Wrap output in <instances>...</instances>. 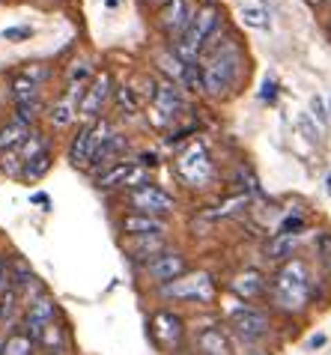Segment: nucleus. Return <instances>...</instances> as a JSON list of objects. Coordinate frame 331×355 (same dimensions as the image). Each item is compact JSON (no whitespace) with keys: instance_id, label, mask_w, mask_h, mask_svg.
Listing matches in <instances>:
<instances>
[{"instance_id":"nucleus-1","label":"nucleus","mask_w":331,"mask_h":355,"mask_svg":"<svg viewBox=\"0 0 331 355\" xmlns=\"http://www.w3.org/2000/svg\"><path fill=\"white\" fill-rule=\"evenodd\" d=\"M218 33L206 42L209 54L200 57V60H203V66H200L203 90H206L209 96H224V93H227V87H233V81H236L239 63H242L239 45L236 42H218ZM206 48H203V51H206Z\"/></svg>"},{"instance_id":"nucleus-2","label":"nucleus","mask_w":331,"mask_h":355,"mask_svg":"<svg viewBox=\"0 0 331 355\" xmlns=\"http://www.w3.org/2000/svg\"><path fill=\"white\" fill-rule=\"evenodd\" d=\"M310 299V269L305 260H289L278 269L275 281H271V302L287 313H298L307 308Z\"/></svg>"},{"instance_id":"nucleus-3","label":"nucleus","mask_w":331,"mask_h":355,"mask_svg":"<svg viewBox=\"0 0 331 355\" xmlns=\"http://www.w3.org/2000/svg\"><path fill=\"white\" fill-rule=\"evenodd\" d=\"M221 31V9L218 6H197V12H194L188 31H185L177 42H173V57L182 63V66H194L203 57V48L212 36Z\"/></svg>"},{"instance_id":"nucleus-4","label":"nucleus","mask_w":331,"mask_h":355,"mask_svg":"<svg viewBox=\"0 0 331 355\" xmlns=\"http://www.w3.org/2000/svg\"><path fill=\"white\" fill-rule=\"evenodd\" d=\"M177 171L179 176L188 185H206L212 176H215V167H212V159L206 153V146H203L200 141H191L188 150L179 153L177 159Z\"/></svg>"},{"instance_id":"nucleus-5","label":"nucleus","mask_w":331,"mask_h":355,"mask_svg":"<svg viewBox=\"0 0 331 355\" xmlns=\"http://www.w3.org/2000/svg\"><path fill=\"white\" fill-rule=\"evenodd\" d=\"M215 287H212V278L206 272H197V275H182V278L170 281V284H161V295L164 299H173V302H209Z\"/></svg>"},{"instance_id":"nucleus-6","label":"nucleus","mask_w":331,"mask_h":355,"mask_svg":"<svg viewBox=\"0 0 331 355\" xmlns=\"http://www.w3.org/2000/svg\"><path fill=\"white\" fill-rule=\"evenodd\" d=\"M54 317H57V304L48 299L45 293H39L30 299L27 304V313H24V331L39 343V338L45 334L48 325H54Z\"/></svg>"},{"instance_id":"nucleus-7","label":"nucleus","mask_w":331,"mask_h":355,"mask_svg":"<svg viewBox=\"0 0 331 355\" xmlns=\"http://www.w3.org/2000/svg\"><path fill=\"white\" fill-rule=\"evenodd\" d=\"M150 331H152V340L159 343L161 349H177L182 343L185 325H182V320L173 311H159L150 320Z\"/></svg>"},{"instance_id":"nucleus-8","label":"nucleus","mask_w":331,"mask_h":355,"mask_svg":"<svg viewBox=\"0 0 331 355\" xmlns=\"http://www.w3.org/2000/svg\"><path fill=\"white\" fill-rule=\"evenodd\" d=\"M129 200L134 206V212H143V215H164V212H173V206H177V200H173L168 191L155 189V185L134 189Z\"/></svg>"},{"instance_id":"nucleus-9","label":"nucleus","mask_w":331,"mask_h":355,"mask_svg":"<svg viewBox=\"0 0 331 355\" xmlns=\"http://www.w3.org/2000/svg\"><path fill=\"white\" fill-rule=\"evenodd\" d=\"M150 102H152V111L159 114L161 123L177 120V116L185 111V98L179 93V87H173V81H161L159 87H155V93H152Z\"/></svg>"},{"instance_id":"nucleus-10","label":"nucleus","mask_w":331,"mask_h":355,"mask_svg":"<svg viewBox=\"0 0 331 355\" xmlns=\"http://www.w3.org/2000/svg\"><path fill=\"white\" fill-rule=\"evenodd\" d=\"M191 18H194V9H191V0H170L168 6L161 9V15H159V24H161V31L168 33L173 42L188 31V24H191Z\"/></svg>"},{"instance_id":"nucleus-11","label":"nucleus","mask_w":331,"mask_h":355,"mask_svg":"<svg viewBox=\"0 0 331 355\" xmlns=\"http://www.w3.org/2000/svg\"><path fill=\"white\" fill-rule=\"evenodd\" d=\"M230 325L236 329L245 340H260V338H266L269 329H271V322L269 317L262 311L257 308H239V311H233L230 313Z\"/></svg>"},{"instance_id":"nucleus-12","label":"nucleus","mask_w":331,"mask_h":355,"mask_svg":"<svg viewBox=\"0 0 331 355\" xmlns=\"http://www.w3.org/2000/svg\"><path fill=\"white\" fill-rule=\"evenodd\" d=\"M185 269H188V263H185L182 254L168 251V254H159L155 260L147 263V278L159 281V284H170V281L182 278Z\"/></svg>"},{"instance_id":"nucleus-13","label":"nucleus","mask_w":331,"mask_h":355,"mask_svg":"<svg viewBox=\"0 0 331 355\" xmlns=\"http://www.w3.org/2000/svg\"><path fill=\"white\" fill-rule=\"evenodd\" d=\"M111 96V78L108 75H99L96 81L84 90V98H81V107H78V114H87V116H99V111L105 107V102H108Z\"/></svg>"},{"instance_id":"nucleus-14","label":"nucleus","mask_w":331,"mask_h":355,"mask_svg":"<svg viewBox=\"0 0 331 355\" xmlns=\"http://www.w3.org/2000/svg\"><path fill=\"white\" fill-rule=\"evenodd\" d=\"M120 227L129 236H164V230H168L164 218H159V215H143V212L125 215V218L120 221Z\"/></svg>"},{"instance_id":"nucleus-15","label":"nucleus","mask_w":331,"mask_h":355,"mask_svg":"<svg viewBox=\"0 0 331 355\" xmlns=\"http://www.w3.org/2000/svg\"><path fill=\"white\" fill-rule=\"evenodd\" d=\"M194 347H197L200 355H230V340L227 334L215 325H209V329L197 331V338H194Z\"/></svg>"},{"instance_id":"nucleus-16","label":"nucleus","mask_w":331,"mask_h":355,"mask_svg":"<svg viewBox=\"0 0 331 355\" xmlns=\"http://www.w3.org/2000/svg\"><path fill=\"white\" fill-rule=\"evenodd\" d=\"M93 153H96L93 125H84V129L75 135L72 146H69V162H72L75 167H90V162H93Z\"/></svg>"},{"instance_id":"nucleus-17","label":"nucleus","mask_w":331,"mask_h":355,"mask_svg":"<svg viewBox=\"0 0 331 355\" xmlns=\"http://www.w3.org/2000/svg\"><path fill=\"white\" fill-rule=\"evenodd\" d=\"M233 293L242 295V299H257V295L266 293V278H262L260 272L248 269V272H242L233 278Z\"/></svg>"},{"instance_id":"nucleus-18","label":"nucleus","mask_w":331,"mask_h":355,"mask_svg":"<svg viewBox=\"0 0 331 355\" xmlns=\"http://www.w3.org/2000/svg\"><path fill=\"white\" fill-rule=\"evenodd\" d=\"M120 150H125V137L123 135H111L102 146H96L90 167H93V171H99V167H108L116 159V155H120Z\"/></svg>"},{"instance_id":"nucleus-19","label":"nucleus","mask_w":331,"mask_h":355,"mask_svg":"<svg viewBox=\"0 0 331 355\" xmlns=\"http://www.w3.org/2000/svg\"><path fill=\"white\" fill-rule=\"evenodd\" d=\"M48 171H51V153L42 150L39 155H33V159H27V162H24V171L18 173V176H21L24 182H33V180H42Z\"/></svg>"},{"instance_id":"nucleus-20","label":"nucleus","mask_w":331,"mask_h":355,"mask_svg":"<svg viewBox=\"0 0 331 355\" xmlns=\"http://www.w3.org/2000/svg\"><path fill=\"white\" fill-rule=\"evenodd\" d=\"M12 96H15V102H33V98H39V81L30 72L15 75L12 78Z\"/></svg>"},{"instance_id":"nucleus-21","label":"nucleus","mask_w":331,"mask_h":355,"mask_svg":"<svg viewBox=\"0 0 331 355\" xmlns=\"http://www.w3.org/2000/svg\"><path fill=\"white\" fill-rule=\"evenodd\" d=\"M266 260H284V257H293V251H296V236H284V233H278L275 239H269L266 242Z\"/></svg>"},{"instance_id":"nucleus-22","label":"nucleus","mask_w":331,"mask_h":355,"mask_svg":"<svg viewBox=\"0 0 331 355\" xmlns=\"http://www.w3.org/2000/svg\"><path fill=\"white\" fill-rule=\"evenodd\" d=\"M36 349V340L30 338L27 331H12L3 343V349H0V355H33Z\"/></svg>"},{"instance_id":"nucleus-23","label":"nucleus","mask_w":331,"mask_h":355,"mask_svg":"<svg viewBox=\"0 0 331 355\" xmlns=\"http://www.w3.org/2000/svg\"><path fill=\"white\" fill-rule=\"evenodd\" d=\"M27 141V125L24 123H9L0 129V153H12L18 144H24Z\"/></svg>"},{"instance_id":"nucleus-24","label":"nucleus","mask_w":331,"mask_h":355,"mask_svg":"<svg viewBox=\"0 0 331 355\" xmlns=\"http://www.w3.org/2000/svg\"><path fill=\"white\" fill-rule=\"evenodd\" d=\"M134 162H125V164H116L111 171H102L99 176V189H114V185H125V176L132 173Z\"/></svg>"},{"instance_id":"nucleus-25","label":"nucleus","mask_w":331,"mask_h":355,"mask_svg":"<svg viewBox=\"0 0 331 355\" xmlns=\"http://www.w3.org/2000/svg\"><path fill=\"white\" fill-rule=\"evenodd\" d=\"M242 21H245L248 27H257V31H269L271 27V18L266 9H260V6H245L242 9Z\"/></svg>"},{"instance_id":"nucleus-26","label":"nucleus","mask_w":331,"mask_h":355,"mask_svg":"<svg viewBox=\"0 0 331 355\" xmlns=\"http://www.w3.org/2000/svg\"><path fill=\"white\" fill-rule=\"evenodd\" d=\"M39 343L51 349V355L63 352V331H60V325H57V322H54V325H48L45 334H42V338H39Z\"/></svg>"},{"instance_id":"nucleus-27","label":"nucleus","mask_w":331,"mask_h":355,"mask_svg":"<svg viewBox=\"0 0 331 355\" xmlns=\"http://www.w3.org/2000/svg\"><path fill=\"white\" fill-rule=\"evenodd\" d=\"M114 98H116V105H120V111L125 114V111H138V98H134V90L132 87H116V93H114Z\"/></svg>"},{"instance_id":"nucleus-28","label":"nucleus","mask_w":331,"mask_h":355,"mask_svg":"<svg viewBox=\"0 0 331 355\" xmlns=\"http://www.w3.org/2000/svg\"><path fill=\"white\" fill-rule=\"evenodd\" d=\"M301 230H305V218H301V215H287L278 227V233H284V236H296Z\"/></svg>"},{"instance_id":"nucleus-29","label":"nucleus","mask_w":331,"mask_h":355,"mask_svg":"<svg viewBox=\"0 0 331 355\" xmlns=\"http://www.w3.org/2000/svg\"><path fill=\"white\" fill-rule=\"evenodd\" d=\"M36 111H39V98H33V102H18V123H33L36 120Z\"/></svg>"},{"instance_id":"nucleus-30","label":"nucleus","mask_w":331,"mask_h":355,"mask_svg":"<svg viewBox=\"0 0 331 355\" xmlns=\"http://www.w3.org/2000/svg\"><path fill=\"white\" fill-rule=\"evenodd\" d=\"M182 84H188L191 90H203V72L197 69V63H194V66H185V72H182Z\"/></svg>"},{"instance_id":"nucleus-31","label":"nucleus","mask_w":331,"mask_h":355,"mask_svg":"<svg viewBox=\"0 0 331 355\" xmlns=\"http://www.w3.org/2000/svg\"><path fill=\"white\" fill-rule=\"evenodd\" d=\"M310 111H314V116L319 120V129L325 132V125H328V114H325V102H323V96H314V98H310Z\"/></svg>"},{"instance_id":"nucleus-32","label":"nucleus","mask_w":331,"mask_h":355,"mask_svg":"<svg viewBox=\"0 0 331 355\" xmlns=\"http://www.w3.org/2000/svg\"><path fill=\"white\" fill-rule=\"evenodd\" d=\"M33 36V27H6L3 31V39L6 42H24V39Z\"/></svg>"},{"instance_id":"nucleus-33","label":"nucleus","mask_w":331,"mask_h":355,"mask_svg":"<svg viewBox=\"0 0 331 355\" xmlns=\"http://www.w3.org/2000/svg\"><path fill=\"white\" fill-rule=\"evenodd\" d=\"M298 129L305 132V137H307V141H314V144L319 141V132H323L319 125L310 123V116H307V114H301V116H298Z\"/></svg>"},{"instance_id":"nucleus-34","label":"nucleus","mask_w":331,"mask_h":355,"mask_svg":"<svg viewBox=\"0 0 331 355\" xmlns=\"http://www.w3.org/2000/svg\"><path fill=\"white\" fill-rule=\"evenodd\" d=\"M147 182V167H141L138 162H134V167H132V173L125 176V185H132V189H141V185Z\"/></svg>"},{"instance_id":"nucleus-35","label":"nucleus","mask_w":331,"mask_h":355,"mask_svg":"<svg viewBox=\"0 0 331 355\" xmlns=\"http://www.w3.org/2000/svg\"><path fill=\"white\" fill-rule=\"evenodd\" d=\"M275 96H278V84H275V81H266V84H262V90H260L262 102H275Z\"/></svg>"},{"instance_id":"nucleus-36","label":"nucleus","mask_w":331,"mask_h":355,"mask_svg":"<svg viewBox=\"0 0 331 355\" xmlns=\"http://www.w3.org/2000/svg\"><path fill=\"white\" fill-rule=\"evenodd\" d=\"M3 290H12V284H9V269H6V260H0V293Z\"/></svg>"},{"instance_id":"nucleus-37","label":"nucleus","mask_w":331,"mask_h":355,"mask_svg":"<svg viewBox=\"0 0 331 355\" xmlns=\"http://www.w3.org/2000/svg\"><path fill=\"white\" fill-rule=\"evenodd\" d=\"M323 260L328 263V275H331V239L323 242Z\"/></svg>"},{"instance_id":"nucleus-38","label":"nucleus","mask_w":331,"mask_h":355,"mask_svg":"<svg viewBox=\"0 0 331 355\" xmlns=\"http://www.w3.org/2000/svg\"><path fill=\"white\" fill-rule=\"evenodd\" d=\"M316 347H325V334H314L310 338V349H316Z\"/></svg>"},{"instance_id":"nucleus-39","label":"nucleus","mask_w":331,"mask_h":355,"mask_svg":"<svg viewBox=\"0 0 331 355\" xmlns=\"http://www.w3.org/2000/svg\"><path fill=\"white\" fill-rule=\"evenodd\" d=\"M33 203H42L45 209H48V203H51V200H48V194H42V191H39V194H33Z\"/></svg>"},{"instance_id":"nucleus-40","label":"nucleus","mask_w":331,"mask_h":355,"mask_svg":"<svg viewBox=\"0 0 331 355\" xmlns=\"http://www.w3.org/2000/svg\"><path fill=\"white\" fill-rule=\"evenodd\" d=\"M168 3H170V0H150V6H155V9H164Z\"/></svg>"},{"instance_id":"nucleus-41","label":"nucleus","mask_w":331,"mask_h":355,"mask_svg":"<svg viewBox=\"0 0 331 355\" xmlns=\"http://www.w3.org/2000/svg\"><path fill=\"white\" fill-rule=\"evenodd\" d=\"M245 355H269V352H266V349H257V347H254V349H248Z\"/></svg>"},{"instance_id":"nucleus-42","label":"nucleus","mask_w":331,"mask_h":355,"mask_svg":"<svg viewBox=\"0 0 331 355\" xmlns=\"http://www.w3.org/2000/svg\"><path fill=\"white\" fill-rule=\"evenodd\" d=\"M307 3H310V6H314V9H319V6H323V3H325V0H307Z\"/></svg>"},{"instance_id":"nucleus-43","label":"nucleus","mask_w":331,"mask_h":355,"mask_svg":"<svg viewBox=\"0 0 331 355\" xmlns=\"http://www.w3.org/2000/svg\"><path fill=\"white\" fill-rule=\"evenodd\" d=\"M328 185H325V189H328V194H331V173H328V180H325Z\"/></svg>"},{"instance_id":"nucleus-44","label":"nucleus","mask_w":331,"mask_h":355,"mask_svg":"<svg viewBox=\"0 0 331 355\" xmlns=\"http://www.w3.org/2000/svg\"><path fill=\"white\" fill-rule=\"evenodd\" d=\"M0 325H3V311H0Z\"/></svg>"},{"instance_id":"nucleus-45","label":"nucleus","mask_w":331,"mask_h":355,"mask_svg":"<svg viewBox=\"0 0 331 355\" xmlns=\"http://www.w3.org/2000/svg\"><path fill=\"white\" fill-rule=\"evenodd\" d=\"M328 27H331V24H328Z\"/></svg>"}]
</instances>
